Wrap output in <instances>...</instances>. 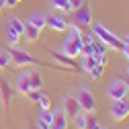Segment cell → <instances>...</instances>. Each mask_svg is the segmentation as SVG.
I'll list each match as a JSON object with an SVG mask.
<instances>
[{
	"label": "cell",
	"mask_w": 129,
	"mask_h": 129,
	"mask_svg": "<svg viewBox=\"0 0 129 129\" xmlns=\"http://www.w3.org/2000/svg\"><path fill=\"white\" fill-rule=\"evenodd\" d=\"M92 33L94 37H99L107 47H111V49H115V51H123V39H119L113 31H109L103 23H92Z\"/></svg>",
	"instance_id": "1"
},
{
	"label": "cell",
	"mask_w": 129,
	"mask_h": 129,
	"mask_svg": "<svg viewBox=\"0 0 129 129\" xmlns=\"http://www.w3.org/2000/svg\"><path fill=\"white\" fill-rule=\"evenodd\" d=\"M70 35L66 39V43H63V51H66L70 57H80L82 55V29H78L76 25L68 27Z\"/></svg>",
	"instance_id": "2"
},
{
	"label": "cell",
	"mask_w": 129,
	"mask_h": 129,
	"mask_svg": "<svg viewBox=\"0 0 129 129\" xmlns=\"http://www.w3.org/2000/svg\"><path fill=\"white\" fill-rule=\"evenodd\" d=\"M8 57L12 59V63L14 66H33V63H39V66H45L43 61H39V59H35L33 55H31L29 51H25V49H19V47H10L8 49Z\"/></svg>",
	"instance_id": "3"
},
{
	"label": "cell",
	"mask_w": 129,
	"mask_h": 129,
	"mask_svg": "<svg viewBox=\"0 0 129 129\" xmlns=\"http://www.w3.org/2000/svg\"><path fill=\"white\" fill-rule=\"evenodd\" d=\"M74 23L78 29H90L92 27V10L90 6H80L78 10H74Z\"/></svg>",
	"instance_id": "4"
},
{
	"label": "cell",
	"mask_w": 129,
	"mask_h": 129,
	"mask_svg": "<svg viewBox=\"0 0 129 129\" xmlns=\"http://www.w3.org/2000/svg\"><path fill=\"white\" fill-rule=\"evenodd\" d=\"M76 99H78V105H80V109H82L86 115L88 113H92L94 109H96V101H94V94L88 90V88H80L78 90V94H76Z\"/></svg>",
	"instance_id": "5"
},
{
	"label": "cell",
	"mask_w": 129,
	"mask_h": 129,
	"mask_svg": "<svg viewBox=\"0 0 129 129\" xmlns=\"http://www.w3.org/2000/svg\"><path fill=\"white\" fill-rule=\"evenodd\" d=\"M111 117L115 121H125L129 117V101H125V99L113 101V105H111Z\"/></svg>",
	"instance_id": "6"
},
{
	"label": "cell",
	"mask_w": 129,
	"mask_h": 129,
	"mask_svg": "<svg viewBox=\"0 0 129 129\" xmlns=\"http://www.w3.org/2000/svg\"><path fill=\"white\" fill-rule=\"evenodd\" d=\"M45 27H49V29L57 31V33H61V31H68L70 25H68V21L63 19V17L51 12V14H45Z\"/></svg>",
	"instance_id": "7"
},
{
	"label": "cell",
	"mask_w": 129,
	"mask_h": 129,
	"mask_svg": "<svg viewBox=\"0 0 129 129\" xmlns=\"http://www.w3.org/2000/svg\"><path fill=\"white\" fill-rule=\"evenodd\" d=\"M127 92H129V88H127V84H125V80H115V82H111V84H109V90H107V94L111 96L113 101L125 99Z\"/></svg>",
	"instance_id": "8"
},
{
	"label": "cell",
	"mask_w": 129,
	"mask_h": 129,
	"mask_svg": "<svg viewBox=\"0 0 129 129\" xmlns=\"http://www.w3.org/2000/svg\"><path fill=\"white\" fill-rule=\"evenodd\" d=\"M61 109H63V113H66L70 119L82 111V109H80V105H78V99H76V96H72V94H66V96H63V101H61Z\"/></svg>",
	"instance_id": "9"
},
{
	"label": "cell",
	"mask_w": 129,
	"mask_h": 129,
	"mask_svg": "<svg viewBox=\"0 0 129 129\" xmlns=\"http://www.w3.org/2000/svg\"><path fill=\"white\" fill-rule=\"evenodd\" d=\"M47 51L53 55V59H55V61H59V63H61V68H74V70H80V68L76 66L74 57H70L68 53H59V51H53V49H47Z\"/></svg>",
	"instance_id": "10"
},
{
	"label": "cell",
	"mask_w": 129,
	"mask_h": 129,
	"mask_svg": "<svg viewBox=\"0 0 129 129\" xmlns=\"http://www.w3.org/2000/svg\"><path fill=\"white\" fill-rule=\"evenodd\" d=\"M0 99H2L6 111L10 113V105H12V88H10V84L6 82V80H2V82H0Z\"/></svg>",
	"instance_id": "11"
},
{
	"label": "cell",
	"mask_w": 129,
	"mask_h": 129,
	"mask_svg": "<svg viewBox=\"0 0 129 129\" xmlns=\"http://www.w3.org/2000/svg\"><path fill=\"white\" fill-rule=\"evenodd\" d=\"M68 115L63 113V109L53 113V119H51V129H68Z\"/></svg>",
	"instance_id": "12"
},
{
	"label": "cell",
	"mask_w": 129,
	"mask_h": 129,
	"mask_svg": "<svg viewBox=\"0 0 129 129\" xmlns=\"http://www.w3.org/2000/svg\"><path fill=\"white\" fill-rule=\"evenodd\" d=\"M17 90L21 94H27L31 90V82H29V70H23L17 78Z\"/></svg>",
	"instance_id": "13"
},
{
	"label": "cell",
	"mask_w": 129,
	"mask_h": 129,
	"mask_svg": "<svg viewBox=\"0 0 129 129\" xmlns=\"http://www.w3.org/2000/svg\"><path fill=\"white\" fill-rule=\"evenodd\" d=\"M29 82H31V88L41 90L43 88V76H41V72L35 70V68H31L29 70Z\"/></svg>",
	"instance_id": "14"
},
{
	"label": "cell",
	"mask_w": 129,
	"mask_h": 129,
	"mask_svg": "<svg viewBox=\"0 0 129 129\" xmlns=\"http://www.w3.org/2000/svg\"><path fill=\"white\" fill-rule=\"evenodd\" d=\"M39 35H41V31H39L37 27H33L31 23H25V31H23V37H25L27 41H37V39H39Z\"/></svg>",
	"instance_id": "15"
},
{
	"label": "cell",
	"mask_w": 129,
	"mask_h": 129,
	"mask_svg": "<svg viewBox=\"0 0 129 129\" xmlns=\"http://www.w3.org/2000/svg\"><path fill=\"white\" fill-rule=\"evenodd\" d=\"M27 23H31L33 27H37L39 31H43L45 29V14H31Z\"/></svg>",
	"instance_id": "16"
},
{
	"label": "cell",
	"mask_w": 129,
	"mask_h": 129,
	"mask_svg": "<svg viewBox=\"0 0 129 129\" xmlns=\"http://www.w3.org/2000/svg\"><path fill=\"white\" fill-rule=\"evenodd\" d=\"M8 25L14 29V31H17V33L23 37V31H25V23L21 21V19H17V17H12V19H8Z\"/></svg>",
	"instance_id": "17"
},
{
	"label": "cell",
	"mask_w": 129,
	"mask_h": 129,
	"mask_svg": "<svg viewBox=\"0 0 129 129\" xmlns=\"http://www.w3.org/2000/svg\"><path fill=\"white\" fill-rule=\"evenodd\" d=\"M51 6H53L55 10H63V12H72V8H70V2H68V0H51Z\"/></svg>",
	"instance_id": "18"
},
{
	"label": "cell",
	"mask_w": 129,
	"mask_h": 129,
	"mask_svg": "<svg viewBox=\"0 0 129 129\" xmlns=\"http://www.w3.org/2000/svg\"><path fill=\"white\" fill-rule=\"evenodd\" d=\"M103 70H105V66H101V63H94V66L88 70V76H90L92 80H101V76H103Z\"/></svg>",
	"instance_id": "19"
},
{
	"label": "cell",
	"mask_w": 129,
	"mask_h": 129,
	"mask_svg": "<svg viewBox=\"0 0 129 129\" xmlns=\"http://www.w3.org/2000/svg\"><path fill=\"white\" fill-rule=\"evenodd\" d=\"M37 103H39V107H41L43 111H47V109H51V99H49V96H47V94H45L43 90L39 92V101H37Z\"/></svg>",
	"instance_id": "20"
},
{
	"label": "cell",
	"mask_w": 129,
	"mask_h": 129,
	"mask_svg": "<svg viewBox=\"0 0 129 129\" xmlns=\"http://www.w3.org/2000/svg\"><path fill=\"white\" fill-rule=\"evenodd\" d=\"M72 119H74V125H76L78 129H86V115H84L82 111H80L78 115H74Z\"/></svg>",
	"instance_id": "21"
},
{
	"label": "cell",
	"mask_w": 129,
	"mask_h": 129,
	"mask_svg": "<svg viewBox=\"0 0 129 129\" xmlns=\"http://www.w3.org/2000/svg\"><path fill=\"white\" fill-rule=\"evenodd\" d=\"M6 37H8V41H10L12 45L21 41V35H19V33H17V31H14V29L10 27V25H6Z\"/></svg>",
	"instance_id": "22"
},
{
	"label": "cell",
	"mask_w": 129,
	"mask_h": 129,
	"mask_svg": "<svg viewBox=\"0 0 129 129\" xmlns=\"http://www.w3.org/2000/svg\"><path fill=\"white\" fill-rule=\"evenodd\" d=\"M86 129H101V123H99V119H96V117H92L90 113L86 115Z\"/></svg>",
	"instance_id": "23"
},
{
	"label": "cell",
	"mask_w": 129,
	"mask_h": 129,
	"mask_svg": "<svg viewBox=\"0 0 129 129\" xmlns=\"http://www.w3.org/2000/svg\"><path fill=\"white\" fill-rule=\"evenodd\" d=\"M51 119H53V111H51V109H47V111L41 109V113H39V121H43V123H51Z\"/></svg>",
	"instance_id": "24"
},
{
	"label": "cell",
	"mask_w": 129,
	"mask_h": 129,
	"mask_svg": "<svg viewBox=\"0 0 129 129\" xmlns=\"http://www.w3.org/2000/svg\"><path fill=\"white\" fill-rule=\"evenodd\" d=\"M84 59H82V68H84V72H88L94 63H96V59H94V55H82Z\"/></svg>",
	"instance_id": "25"
},
{
	"label": "cell",
	"mask_w": 129,
	"mask_h": 129,
	"mask_svg": "<svg viewBox=\"0 0 129 129\" xmlns=\"http://www.w3.org/2000/svg\"><path fill=\"white\" fill-rule=\"evenodd\" d=\"M39 92H41V90H35V88H31V90L27 92V99H29L31 103H37V101H39Z\"/></svg>",
	"instance_id": "26"
},
{
	"label": "cell",
	"mask_w": 129,
	"mask_h": 129,
	"mask_svg": "<svg viewBox=\"0 0 129 129\" xmlns=\"http://www.w3.org/2000/svg\"><path fill=\"white\" fill-rule=\"evenodd\" d=\"M94 59H96V63H101V66H107V63H109L107 53H94Z\"/></svg>",
	"instance_id": "27"
},
{
	"label": "cell",
	"mask_w": 129,
	"mask_h": 129,
	"mask_svg": "<svg viewBox=\"0 0 129 129\" xmlns=\"http://www.w3.org/2000/svg\"><path fill=\"white\" fill-rule=\"evenodd\" d=\"M68 2H70V8L72 10H78L80 6H84V0H68Z\"/></svg>",
	"instance_id": "28"
},
{
	"label": "cell",
	"mask_w": 129,
	"mask_h": 129,
	"mask_svg": "<svg viewBox=\"0 0 129 129\" xmlns=\"http://www.w3.org/2000/svg\"><path fill=\"white\" fill-rule=\"evenodd\" d=\"M8 66V55H2V53H0V70H4Z\"/></svg>",
	"instance_id": "29"
},
{
	"label": "cell",
	"mask_w": 129,
	"mask_h": 129,
	"mask_svg": "<svg viewBox=\"0 0 129 129\" xmlns=\"http://www.w3.org/2000/svg\"><path fill=\"white\" fill-rule=\"evenodd\" d=\"M37 127H39V129H51V123H43V121H37Z\"/></svg>",
	"instance_id": "30"
},
{
	"label": "cell",
	"mask_w": 129,
	"mask_h": 129,
	"mask_svg": "<svg viewBox=\"0 0 129 129\" xmlns=\"http://www.w3.org/2000/svg\"><path fill=\"white\" fill-rule=\"evenodd\" d=\"M4 6H8V8L17 6V0H4Z\"/></svg>",
	"instance_id": "31"
},
{
	"label": "cell",
	"mask_w": 129,
	"mask_h": 129,
	"mask_svg": "<svg viewBox=\"0 0 129 129\" xmlns=\"http://www.w3.org/2000/svg\"><path fill=\"white\" fill-rule=\"evenodd\" d=\"M123 53H125V57L129 59V43H125V45H123Z\"/></svg>",
	"instance_id": "32"
},
{
	"label": "cell",
	"mask_w": 129,
	"mask_h": 129,
	"mask_svg": "<svg viewBox=\"0 0 129 129\" xmlns=\"http://www.w3.org/2000/svg\"><path fill=\"white\" fill-rule=\"evenodd\" d=\"M125 84H127V88H129V76H127V78H125Z\"/></svg>",
	"instance_id": "33"
},
{
	"label": "cell",
	"mask_w": 129,
	"mask_h": 129,
	"mask_svg": "<svg viewBox=\"0 0 129 129\" xmlns=\"http://www.w3.org/2000/svg\"><path fill=\"white\" fill-rule=\"evenodd\" d=\"M123 43H129V35H127V37H125V39H123Z\"/></svg>",
	"instance_id": "34"
},
{
	"label": "cell",
	"mask_w": 129,
	"mask_h": 129,
	"mask_svg": "<svg viewBox=\"0 0 129 129\" xmlns=\"http://www.w3.org/2000/svg\"><path fill=\"white\" fill-rule=\"evenodd\" d=\"M29 129H39V127H37V125H31V127H29Z\"/></svg>",
	"instance_id": "35"
},
{
	"label": "cell",
	"mask_w": 129,
	"mask_h": 129,
	"mask_svg": "<svg viewBox=\"0 0 129 129\" xmlns=\"http://www.w3.org/2000/svg\"><path fill=\"white\" fill-rule=\"evenodd\" d=\"M2 6H4V0H0V8H2Z\"/></svg>",
	"instance_id": "36"
},
{
	"label": "cell",
	"mask_w": 129,
	"mask_h": 129,
	"mask_svg": "<svg viewBox=\"0 0 129 129\" xmlns=\"http://www.w3.org/2000/svg\"><path fill=\"white\" fill-rule=\"evenodd\" d=\"M127 76H129V70H127Z\"/></svg>",
	"instance_id": "37"
},
{
	"label": "cell",
	"mask_w": 129,
	"mask_h": 129,
	"mask_svg": "<svg viewBox=\"0 0 129 129\" xmlns=\"http://www.w3.org/2000/svg\"><path fill=\"white\" fill-rule=\"evenodd\" d=\"M17 2H21V0H17Z\"/></svg>",
	"instance_id": "38"
}]
</instances>
